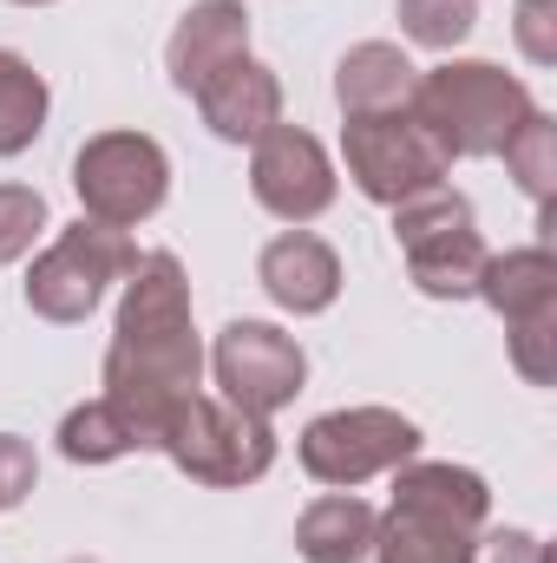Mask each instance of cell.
I'll list each match as a JSON object with an SVG mask.
<instances>
[{"label":"cell","mask_w":557,"mask_h":563,"mask_svg":"<svg viewBox=\"0 0 557 563\" xmlns=\"http://www.w3.org/2000/svg\"><path fill=\"white\" fill-rule=\"evenodd\" d=\"M79 210L106 230H139L171 197V157L151 132H99L73 151Z\"/></svg>","instance_id":"cell-7"},{"label":"cell","mask_w":557,"mask_h":563,"mask_svg":"<svg viewBox=\"0 0 557 563\" xmlns=\"http://www.w3.org/2000/svg\"><path fill=\"white\" fill-rule=\"evenodd\" d=\"M157 452H164L184 478L217 485V492H237V485H256V478L276 465V432H270V420H256V413H243V407H230V400L190 394V400L171 413Z\"/></svg>","instance_id":"cell-5"},{"label":"cell","mask_w":557,"mask_h":563,"mask_svg":"<svg viewBox=\"0 0 557 563\" xmlns=\"http://www.w3.org/2000/svg\"><path fill=\"white\" fill-rule=\"evenodd\" d=\"M59 452H66L73 465H112V459L132 452V439H125V426L112 420L106 400H86V407H73V413L59 420Z\"/></svg>","instance_id":"cell-20"},{"label":"cell","mask_w":557,"mask_h":563,"mask_svg":"<svg viewBox=\"0 0 557 563\" xmlns=\"http://www.w3.org/2000/svg\"><path fill=\"white\" fill-rule=\"evenodd\" d=\"M250 190H256V203L270 217L302 230V223H315L335 203L341 177H335V157L321 151L315 132L276 125V132H263V139L250 144Z\"/></svg>","instance_id":"cell-11"},{"label":"cell","mask_w":557,"mask_h":563,"mask_svg":"<svg viewBox=\"0 0 557 563\" xmlns=\"http://www.w3.org/2000/svg\"><path fill=\"white\" fill-rule=\"evenodd\" d=\"M132 269H139V243L125 230H106V223L79 217L73 230H59L33 256V269H26V308L40 321H53V328H73V321H86L106 301L112 282H125Z\"/></svg>","instance_id":"cell-4"},{"label":"cell","mask_w":557,"mask_h":563,"mask_svg":"<svg viewBox=\"0 0 557 563\" xmlns=\"http://www.w3.org/2000/svg\"><path fill=\"white\" fill-rule=\"evenodd\" d=\"M505 170L518 177V190L551 217V190H557V125H551V112H532L512 139H505Z\"/></svg>","instance_id":"cell-19"},{"label":"cell","mask_w":557,"mask_h":563,"mask_svg":"<svg viewBox=\"0 0 557 563\" xmlns=\"http://www.w3.org/2000/svg\"><path fill=\"white\" fill-rule=\"evenodd\" d=\"M492 518V492L472 465L407 459L394 472V505L374 525V563H472Z\"/></svg>","instance_id":"cell-2"},{"label":"cell","mask_w":557,"mask_h":563,"mask_svg":"<svg viewBox=\"0 0 557 563\" xmlns=\"http://www.w3.org/2000/svg\"><path fill=\"white\" fill-rule=\"evenodd\" d=\"M256 282L288 314H328L335 295H341V256L315 230H282L276 243L256 256Z\"/></svg>","instance_id":"cell-14"},{"label":"cell","mask_w":557,"mask_h":563,"mask_svg":"<svg viewBox=\"0 0 557 563\" xmlns=\"http://www.w3.org/2000/svg\"><path fill=\"white\" fill-rule=\"evenodd\" d=\"M46 230V197L26 184H0V269L20 263Z\"/></svg>","instance_id":"cell-22"},{"label":"cell","mask_w":557,"mask_h":563,"mask_svg":"<svg viewBox=\"0 0 557 563\" xmlns=\"http://www.w3.org/2000/svg\"><path fill=\"white\" fill-rule=\"evenodd\" d=\"M33 478H40L33 445H26L20 432H0V511H13V505L33 492Z\"/></svg>","instance_id":"cell-24"},{"label":"cell","mask_w":557,"mask_h":563,"mask_svg":"<svg viewBox=\"0 0 557 563\" xmlns=\"http://www.w3.org/2000/svg\"><path fill=\"white\" fill-rule=\"evenodd\" d=\"M538 112L532 86L492 59H446L433 73H419L414 86V119L439 139V151L459 157H499L505 139Z\"/></svg>","instance_id":"cell-3"},{"label":"cell","mask_w":557,"mask_h":563,"mask_svg":"<svg viewBox=\"0 0 557 563\" xmlns=\"http://www.w3.org/2000/svg\"><path fill=\"white\" fill-rule=\"evenodd\" d=\"M295 459L315 485L328 492H354L381 472H401L407 459H419V426L394 407H341L302 426Z\"/></svg>","instance_id":"cell-8"},{"label":"cell","mask_w":557,"mask_h":563,"mask_svg":"<svg viewBox=\"0 0 557 563\" xmlns=\"http://www.w3.org/2000/svg\"><path fill=\"white\" fill-rule=\"evenodd\" d=\"M204 394V341H197V308H190V276L171 250L139 256L125 276V301L112 321L106 347V407L125 426L132 452H157L171 413Z\"/></svg>","instance_id":"cell-1"},{"label":"cell","mask_w":557,"mask_h":563,"mask_svg":"<svg viewBox=\"0 0 557 563\" xmlns=\"http://www.w3.org/2000/svg\"><path fill=\"white\" fill-rule=\"evenodd\" d=\"M394 243L407 256V276H414L419 295L433 301H466L479 295V269H485V236H479V217L459 190H426V197H407L394 203Z\"/></svg>","instance_id":"cell-6"},{"label":"cell","mask_w":557,"mask_h":563,"mask_svg":"<svg viewBox=\"0 0 557 563\" xmlns=\"http://www.w3.org/2000/svg\"><path fill=\"white\" fill-rule=\"evenodd\" d=\"M374 525H381V511L368 498L328 492L295 518V551H302V563H361L374 551Z\"/></svg>","instance_id":"cell-17"},{"label":"cell","mask_w":557,"mask_h":563,"mask_svg":"<svg viewBox=\"0 0 557 563\" xmlns=\"http://www.w3.org/2000/svg\"><path fill=\"white\" fill-rule=\"evenodd\" d=\"M479 301H485L505 328L557 321V256L545 243L485 256V269H479Z\"/></svg>","instance_id":"cell-16"},{"label":"cell","mask_w":557,"mask_h":563,"mask_svg":"<svg viewBox=\"0 0 557 563\" xmlns=\"http://www.w3.org/2000/svg\"><path fill=\"white\" fill-rule=\"evenodd\" d=\"M472 26H479V0H401V33L414 46L452 53L472 40Z\"/></svg>","instance_id":"cell-21"},{"label":"cell","mask_w":557,"mask_h":563,"mask_svg":"<svg viewBox=\"0 0 557 563\" xmlns=\"http://www.w3.org/2000/svg\"><path fill=\"white\" fill-rule=\"evenodd\" d=\"M190 99H197L204 125H210L223 144H256L263 132L282 125V79L256 59V53L230 59V66H223L217 79H204Z\"/></svg>","instance_id":"cell-12"},{"label":"cell","mask_w":557,"mask_h":563,"mask_svg":"<svg viewBox=\"0 0 557 563\" xmlns=\"http://www.w3.org/2000/svg\"><path fill=\"white\" fill-rule=\"evenodd\" d=\"M210 374H217L230 407H243L256 420H276L308 380V354L276 321H230L210 347Z\"/></svg>","instance_id":"cell-10"},{"label":"cell","mask_w":557,"mask_h":563,"mask_svg":"<svg viewBox=\"0 0 557 563\" xmlns=\"http://www.w3.org/2000/svg\"><path fill=\"white\" fill-rule=\"evenodd\" d=\"M243 53H250V7L243 0H197L164 46V73L177 92H197L204 79H217Z\"/></svg>","instance_id":"cell-13"},{"label":"cell","mask_w":557,"mask_h":563,"mask_svg":"<svg viewBox=\"0 0 557 563\" xmlns=\"http://www.w3.org/2000/svg\"><path fill=\"white\" fill-rule=\"evenodd\" d=\"M518 46L532 66H557V0H518Z\"/></svg>","instance_id":"cell-23"},{"label":"cell","mask_w":557,"mask_h":563,"mask_svg":"<svg viewBox=\"0 0 557 563\" xmlns=\"http://www.w3.org/2000/svg\"><path fill=\"white\" fill-rule=\"evenodd\" d=\"M46 79L33 73V59H20L13 46H0V157L33 151V139L46 132Z\"/></svg>","instance_id":"cell-18"},{"label":"cell","mask_w":557,"mask_h":563,"mask_svg":"<svg viewBox=\"0 0 557 563\" xmlns=\"http://www.w3.org/2000/svg\"><path fill=\"white\" fill-rule=\"evenodd\" d=\"M7 7H53V0H7Z\"/></svg>","instance_id":"cell-26"},{"label":"cell","mask_w":557,"mask_h":563,"mask_svg":"<svg viewBox=\"0 0 557 563\" xmlns=\"http://www.w3.org/2000/svg\"><path fill=\"white\" fill-rule=\"evenodd\" d=\"M472 563H551V544L538 531H479Z\"/></svg>","instance_id":"cell-25"},{"label":"cell","mask_w":557,"mask_h":563,"mask_svg":"<svg viewBox=\"0 0 557 563\" xmlns=\"http://www.w3.org/2000/svg\"><path fill=\"white\" fill-rule=\"evenodd\" d=\"M419 86V66L387 46V40H361L341 53L335 66V99H341V119H381V112H407Z\"/></svg>","instance_id":"cell-15"},{"label":"cell","mask_w":557,"mask_h":563,"mask_svg":"<svg viewBox=\"0 0 557 563\" xmlns=\"http://www.w3.org/2000/svg\"><path fill=\"white\" fill-rule=\"evenodd\" d=\"M341 157H348V177L368 203H407V197H426L446 184L452 157L439 151V139L426 132L407 112H381V119H348L341 125Z\"/></svg>","instance_id":"cell-9"}]
</instances>
